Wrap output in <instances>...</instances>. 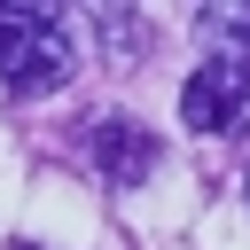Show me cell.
Returning a JSON list of instances; mask_svg holds the SVG:
<instances>
[{"label":"cell","mask_w":250,"mask_h":250,"mask_svg":"<svg viewBox=\"0 0 250 250\" xmlns=\"http://www.w3.org/2000/svg\"><path fill=\"white\" fill-rule=\"evenodd\" d=\"M78 62V39H70V16L62 8H39V0H16L0 8V86L16 102H39L70 78Z\"/></svg>","instance_id":"1"},{"label":"cell","mask_w":250,"mask_h":250,"mask_svg":"<svg viewBox=\"0 0 250 250\" xmlns=\"http://www.w3.org/2000/svg\"><path fill=\"white\" fill-rule=\"evenodd\" d=\"M242 109H250V55L211 47V62H203V70L180 86V117H188L195 133H227Z\"/></svg>","instance_id":"2"},{"label":"cell","mask_w":250,"mask_h":250,"mask_svg":"<svg viewBox=\"0 0 250 250\" xmlns=\"http://www.w3.org/2000/svg\"><path fill=\"white\" fill-rule=\"evenodd\" d=\"M86 164L109 180V188H133L156 172V133L133 125V117H94L86 125Z\"/></svg>","instance_id":"3"},{"label":"cell","mask_w":250,"mask_h":250,"mask_svg":"<svg viewBox=\"0 0 250 250\" xmlns=\"http://www.w3.org/2000/svg\"><path fill=\"white\" fill-rule=\"evenodd\" d=\"M94 23H102V39H109V62L148 55V23H141L133 8H94Z\"/></svg>","instance_id":"4"},{"label":"cell","mask_w":250,"mask_h":250,"mask_svg":"<svg viewBox=\"0 0 250 250\" xmlns=\"http://www.w3.org/2000/svg\"><path fill=\"white\" fill-rule=\"evenodd\" d=\"M242 195H250V188H242Z\"/></svg>","instance_id":"5"}]
</instances>
